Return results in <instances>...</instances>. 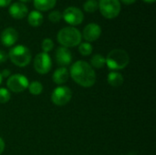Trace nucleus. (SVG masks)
Returning a JSON list of instances; mask_svg holds the SVG:
<instances>
[{
	"label": "nucleus",
	"instance_id": "nucleus-2",
	"mask_svg": "<svg viewBox=\"0 0 156 155\" xmlns=\"http://www.w3.org/2000/svg\"><path fill=\"white\" fill-rule=\"evenodd\" d=\"M58 43L61 47L73 48L81 43V33L74 26H66L60 29L57 36Z\"/></svg>",
	"mask_w": 156,
	"mask_h": 155
},
{
	"label": "nucleus",
	"instance_id": "nucleus-13",
	"mask_svg": "<svg viewBox=\"0 0 156 155\" xmlns=\"http://www.w3.org/2000/svg\"><path fill=\"white\" fill-rule=\"evenodd\" d=\"M9 15L15 18V19H22L24 18L28 12V9L27 7V5L21 2H16L14 4H12L8 9Z\"/></svg>",
	"mask_w": 156,
	"mask_h": 155
},
{
	"label": "nucleus",
	"instance_id": "nucleus-29",
	"mask_svg": "<svg viewBox=\"0 0 156 155\" xmlns=\"http://www.w3.org/2000/svg\"><path fill=\"white\" fill-rule=\"evenodd\" d=\"M137 0H122V3H124L125 5H132L133 3H135Z\"/></svg>",
	"mask_w": 156,
	"mask_h": 155
},
{
	"label": "nucleus",
	"instance_id": "nucleus-5",
	"mask_svg": "<svg viewBox=\"0 0 156 155\" xmlns=\"http://www.w3.org/2000/svg\"><path fill=\"white\" fill-rule=\"evenodd\" d=\"M121 8L119 0H101L99 2V9L101 15L108 19L117 17L121 12Z\"/></svg>",
	"mask_w": 156,
	"mask_h": 155
},
{
	"label": "nucleus",
	"instance_id": "nucleus-11",
	"mask_svg": "<svg viewBox=\"0 0 156 155\" xmlns=\"http://www.w3.org/2000/svg\"><path fill=\"white\" fill-rule=\"evenodd\" d=\"M55 57H56V61L58 65L61 67L66 68V66H69L72 61V54L70 50L65 47H59L56 50Z\"/></svg>",
	"mask_w": 156,
	"mask_h": 155
},
{
	"label": "nucleus",
	"instance_id": "nucleus-10",
	"mask_svg": "<svg viewBox=\"0 0 156 155\" xmlns=\"http://www.w3.org/2000/svg\"><path fill=\"white\" fill-rule=\"evenodd\" d=\"M101 26L98 24L90 23V24H88L84 27L81 36L83 37V38L86 41H88L90 43V42L96 41L101 37Z\"/></svg>",
	"mask_w": 156,
	"mask_h": 155
},
{
	"label": "nucleus",
	"instance_id": "nucleus-24",
	"mask_svg": "<svg viewBox=\"0 0 156 155\" xmlns=\"http://www.w3.org/2000/svg\"><path fill=\"white\" fill-rule=\"evenodd\" d=\"M61 18H62V14L59 11H58V10L51 11L48 14V19L52 23H58V22L60 21Z\"/></svg>",
	"mask_w": 156,
	"mask_h": 155
},
{
	"label": "nucleus",
	"instance_id": "nucleus-30",
	"mask_svg": "<svg viewBox=\"0 0 156 155\" xmlns=\"http://www.w3.org/2000/svg\"><path fill=\"white\" fill-rule=\"evenodd\" d=\"M143 1H144V2H146V3H150V4L155 2V0H143Z\"/></svg>",
	"mask_w": 156,
	"mask_h": 155
},
{
	"label": "nucleus",
	"instance_id": "nucleus-21",
	"mask_svg": "<svg viewBox=\"0 0 156 155\" xmlns=\"http://www.w3.org/2000/svg\"><path fill=\"white\" fill-rule=\"evenodd\" d=\"M83 8L88 13H94L99 8V3L96 0H88L83 5Z\"/></svg>",
	"mask_w": 156,
	"mask_h": 155
},
{
	"label": "nucleus",
	"instance_id": "nucleus-15",
	"mask_svg": "<svg viewBox=\"0 0 156 155\" xmlns=\"http://www.w3.org/2000/svg\"><path fill=\"white\" fill-rule=\"evenodd\" d=\"M57 0H33L34 6L37 11H48L56 5Z\"/></svg>",
	"mask_w": 156,
	"mask_h": 155
},
{
	"label": "nucleus",
	"instance_id": "nucleus-3",
	"mask_svg": "<svg viewBox=\"0 0 156 155\" xmlns=\"http://www.w3.org/2000/svg\"><path fill=\"white\" fill-rule=\"evenodd\" d=\"M106 65L110 69L112 70H120L126 68L130 62V58L128 53L120 48H116L112 50L108 56L105 58Z\"/></svg>",
	"mask_w": 156,
	"mask_h": 155
},
{
	"label": "nucleus",
	"instance_id": "nucleus-16",
	"mask_svg": "<svg viewBox=\"0 0 156 155\" xmlns=\"http://www.w3.org/2000/svg\"><path fill=\"white\" fill-rule=\"evenodd\" d=\"M43 18L44 17H43V15L41 14V12L37 11V10H33L28 14L27 21L31 26L37 27V26H41V24L43 23Z\"/></svg>",
	"mask_w": 156,
	"mask_h": 155
},
{
	"label": "nucleus",
	"instance_id": "nucleus-1",
	"mask_svg": "<svg viewBox=\"0 0 156 155\" xmlns=\"http://www.w3.org/2000/svg\"><path fill=\"white\" fill-rule=\"evenodd\" d=\"M69 75L72 79L81 87L90 88L96 82V73L94 69L86 61H76L69 69Z\"/></svg>",
	"mask_w": 156,
	"mask_h": 155
},
{
	"label": "nucleus",
	"instance_id": "nucleus-6",
	"mask_svg": "<svg viewBox=\"0 0 156 155\" xmlns=\"http://www.w3.org/2000/svg\"><path fill=\"white\" fill-rule=\"evenodd\" d=\"M72 98V91L67 86H58L51 93V100L57 106L67 105Z\"/></svg>",
	"mask_w": 156,
	"mask_h": 155
},
{
	"label": "nucleus",
	"instance_id": "nucleus-8",
	"mask_svg": "<svg viewBox=\"0 0 156 155\" xmlns=\"http://www.w3.org/2000/svg\"><path fill=\"white\" fill-rule=\"evenodd\" d=\"M33 65H34L35 70L37 73L44 75L50 71L51 67H52V60H51L50 56L48 53L42 52V53H38L35 57Z\"/></svg>",
	"mask_w": 156,
	"mask_h": 155
},
{
	"label": "nucleus",
	"instance_id": "nucleus-25",
	"mask_svg": "<svg viewBox=\"0 0 156 155\" xmlns=\"http://www.w3.org/2000/svg\"><path fill=\"white\" fill-rule=\"evenodd\" d=\"M7 58H8V55L5 51L0 50V64L5 63L7 60Z\"/></svg>",
	"mask_w": 156,
	"mask_h": 155
},
{
	"label": "nucleus",
	"instance_id": "nucleus-26",
	"mask_svg": "<svg viewBox=\"0 0 156 155\" xmlns=\"http://www.w3.org/2000/svg\"><path fill=\"white\" fill-rule=\"evenodd\" d=\"M1 76H2V78H5V79H8L10 76H11V71L9 70V69H3L1 72Z\"/></svg>",
	"mask_w": 156,
	"mask_h": 155
},
{
	"label": "nucleus",
	"instance_id": "nucleus-31",
	"mask_svg": "<svg viewBox=\"0 0 156 155\" xmlns=\"http://www.w3.org/2000/svg\"><path fill=\"white\" fill-rule=\"evenodd\" d=\"M21 1V3H28V2H30V1H32V0H20Z\"/></svg>",
	"mask_w": 156,
	"mask_h": 155
},
{
	"label": "nucleus",
	"instance_id": "nucleus-7",
	"mask_svg": "<svg viewBox=\"0 0 156 155\" xmlns=\"http://www.w3.org/2000/svg\"><path fill=\"white\" fill-rule=\"evenodd\" d=\"M29 82L27 77L21 74H14L11 75L6 81V86L9 91L19 93L24 91L28 88Z\"/></svg>",
	"mask_w": 156,
	"mask_h": 155
},
{
	"label": "nucleus",
	"instance_id": "nucleus-9",
	"mask_svg": "<svg viewBox=\"0 0 156 155\" xmlns=\"http://www.w3.org/2000/svg\"><path fill=\"white\" fill-rule=\"evenodd\" d=\"M62 18L70 26H78L83 22L84 15L80 8L75 6H69L64 10L62 14Z\"/></svg>",
	"mask_w": 156,
	"mask_h": 155
},
{
	"label": "nucleus",
	"instance_id": "nucleus-28",
	"mask_svg": "<svg viewBox=\"0 0 156 155\" xmlns=\"http://www.w3.org/2000/svg\"><path fill=\"white\" fill-rule=\"evenodd\" d=\"M5 150V142L2 138H0V155L3 153Z\"/></svg>",
	"mask_w": 156,
	"mask_h": 155
},
{
	"label": "nucleus",
	"instance_id": "nucleus-17",
	"mask_svg": "<svg viewBox=\"0 0 156 155\" xmlns=\"http://www.w3.org/2000/svg\"><path fill=\"white\" fill-rule=\"evenodd\" d=\"M107 80H108V83L113 88H118L122 86L124 81L122 75L115 71H112L109 73L107 77Z\"/></svg>",
	"mask_w": 156,
	"mask_h": 155
},
{
	"label": "nucleus",
	"instance_id": "nucleus-14",
	"mask_svg": "<svg viewBox=\"0 0 156 155\" xmlns=\"http://www.w3.org/2000/svg\"><path fill=\"white\" fill-rule=\"evenodd\" d=\"M69 72L67 68L65 67H59L54 71V74L52 76L53 81L58 85H62L66 83L69 79Z\"/></svg>",
	"mask_w": 156,
	"mask_h": 155
},
{
	"label": "nucleus",
	"instance_id": "nucleus-27",
	"mask_svg": "<svg viewBox=\"0 0 156 155\" xmlns=\"http://www.w3.org/2000/svg\"><path fill=\"white\" fill-rule=\"evenodd\" d=\"M11 0H0V7H5L10 4Z\"/></svg>",
	"mask_w": 156,
	"mask_h": 155
},
{
	"label": "nucleus",
	"instance_id": "nucleus-18",
	"mask_svg": "<svg viewBox=\"0 0 156 155\" xmlns=\"http://www.w3.org/2000/svg\"><path fill=\"white\" fill-rule=\"evenodd\" d=\"M105 64H106L105 58L101 54H95L94 56H92L90 65L93 69H101V68L104 67Z\"/></svg>",
	"mask_w": 156,
	"mask_h": 155
},
{
	"label": "nucleus",
	"instance_id": "nucleus-20",
	"mask_svg": "<svg viewBox=\"0 0 156 155\" xmlns=\"http://www.w3.org/2000/svg\"><path fill=\"white\" fill-rule=\"evenodd\" d=\"M93 48L90 45V43L89 42H84V43H80L79 46V51L82 56H90L92 53Z\"/></svg>",
	"mask_w": 156,
	"mask_h": 155
},
{
	"label": "nucleus",
	"instance_id": "nucleus-19",
	"mask_svg": "<svg viewBox=\"0 0 156 155\" xmlns=\"http://www.w3.org/2000/svg\"><path fill=\"white\" fill-rule=\"evenodd\" d=\"M27 89H28L29 92H30L32 95L37 96V95L41 94V92H42V90H43V86H42V84H41L39 81L35 80V81L31 82V83L28 85V88H27Z\"/></svg>",
	"mask_w": 156,
	"mask_h": 155
},
{
	"label": "nucleus",
	"instance_id": "nucleus-4",
	"mask_svg": "<svg viewBox=\"0 0 156 155\" xmlns=\"http://www.w3.org/2000/svg\"><path fill=\"white\" fill-rule=\"evenodd\" d=\"M8 57L13 64L20 68L27 66L31 61V53L29 49L23 45L13 47L9 50Z\"/></svg>",
	"mask_w": 156,
	"mask_h": 155
},
{
	"label": "nucleus",
	"instance_id": "nucleus-32",
	"mask_svg": "<svg viewBox=\"0 0 156 155\" xmlns=\"http://www.w3.org/2000/svg\"><path fill=\"white\" fill-rule=\"evenodd\" d=\"M2 76H1V73H0V84H1V82H2Z\"/></svg>",
	"mask_w": 156,
	"mask_h": 155
},
{
	"label": "nucleus",
	"instance_id": "nucleus-12",
	"mask_svg": "<svg viewBox=\"0 0 156 155\" xmlns=\"http://www.w3.org/2000/svg\"><path fill=\"white\" fill-rule=\"evenodd\" d=\"M1 42L5 47H12L18 39V33L13 27H7L1 33Z\"/></svg>",
	"mask_w": 156,
	"mask_h": 155
},
{
	"label": "nucleus",
	"instance_id": "nucleus-22",
	"mask_svg": "<svg viewBox=\"0 0 156 155\" xmlns=\"http://www.w3.org/2000/svg\"><path fill=\"white\" fill-rule=\"evenodd\" d=\"M11 98L10 91L5 88H0V104H5L9 101Z\"/></svg>",
	"mask_w": 156,
	"mask_h": 155
},
{
	"label": "nucleus",
	"instance_id": "nucleus-23",
	"mask_svg": "<svg viewBox=\"0 0 156 155\" xmlns=\"http://www.w3.org/2000/svg\"><path fill=\"white\" fill-rule=\"evenodd\" d=\"M41 48H42V50L45 53H48V52L51 51L53 49V48H54V43H53L52 39L51 38H45L42 41Z\"/></svg>",
	"mask_w": 156,
	"mask_h": 155
}]
</instances>
